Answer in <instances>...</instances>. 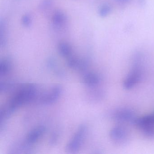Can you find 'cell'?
I'll use <instances>...</instances> for the list:
<instances>
[{
	"mask_svg": "<svg viewBox=\"0 0 154 154\" xmlns=\"http://www.w3.org/2000/svg\"><path fill=\"white\" fill-rule=\"evenodd\" d=\"M111 140L115 145L123 146L128 142L130 135L127 128L121 125L114 126L109 132Z\"/></svg>",
	"mask_w": 154,
	"mask_h": 154,
	"instance_id": "cell-3",
	"label": "cell"
},
{
	"mask_svg": "<svg viewBox=\"0 0 154 154\" xmlns=\"http://www.w3.org/2000/svg\"><path fill=\"white\" fill-rule=\"evenodd\" d=\"M37 93L36 86L34 85H21L11 97L5 109L11 114L18 107L35 100Z\"/></svg>",
	"mask_w": 154,
	"mask_h": 154,
	"instance_id": "cell-1",
	"label": "cell"
},
{
	"mask_svg": "<svg viewBox=\"0 0 154 154\" xmlns=\"http://www.w3.org/2000/svg\"><path fill=\"white\" fill-rule=\"evenodd\" d=\"M111 118L114 121L122 123L134 124L137 119L135 112L128 108H120L112 111L110 114Z\"/></svg>",
	"mask_w": 154,
	"mask_h": 154,
	"instance_id": "cell-4",
	"label": "cell"
},
{
	"mask_svg": "<svg viewBox=\"0 0 154 154\" xmlns=\"http://www.w3.org/2000/svg\"><path fill=\"white\" fill-rule=\"evenodd\" d=\"M58 51L61 55L66 58L73 55V50L69 44L65 42L60 43L58 45Z\"/></svg>",
	"mask_w": 154,
	"mask_h": 154,
	"instance_id": "cell-10",
	"label": "cell"
},
{
	"mask_svg": "<svg viewBox=\"0 0 154 154\" xmlns=\"http://www.w3.org/2000/svg\"><path fill=\"white\" fill-rule=\"evenodd\" d=\"M133 124L139 128L141 131L154 129V112L149 115L137 118Z\"/></svg>",
	"mask_w": 154,
	"mask_h": 154,
	"instance_id": "cell-6",
	"label": "cell"
},
{
	"mask_svg": "<svg viewBox=\"0 0 154 154\" xmlns=\"http://www.w3.org/2000/svg\"><path fill=\"white\" fill-rule=\"evenodd\" d=\"M143 59L140 54H136L133 58L131 69L123 82V86L126 90H130L137 85L142 78Z\"/></svg>",
	"mask_w": 154,
	"mask_h": 154,
	"instance_id": "cell-2",
	"label": "cell"
},
{
	"mask_svg": "<svg viewBox=\"0 0 154 154\" xmlns=\"http://www.w3.org/2000/svg\"><path fill=\"white\" fill-rule=\"evenodd\" d=\"M83 81L85 84L89 87H96L100 83L101 77L94 72H88L84 75Z\"/></svg>",
	"mask_w": 154,
	"mask_h": 154,
	"instance_id": "cell-8",
	"label": "cell"
},
{
	"mask_svg": "<svg viewBox=\"0 0 154 154\" xmlns=\"http://www.w3.org/2000/svg\"><path fill=\"white\" fill-rule=\"evenodd\" d=\"M86 131V126L85 125H81L66 146V151L70 153H75L78 151L82 143Z\"/></svg>",
	"mask_w": 154,
	"mask_h": 154,
	"instance_id": "cell-5",
	"label": "cell"
},
{
	"mask_svg": "<svg viewBox=\"0 0 154 154\" xmlns=\"http://www.w3.org/2000/svg\"><path fill=\"white\" fill-rule=\"evenodd\" d=\"M22 23L26 26H29L31 24V18L28 15L24 16L22 18Z\"/></svg>",
	"mask_w": 154,
	"mask_h": 154,
	"instance_id": "cell-13",
	"label": "cell"
},
{
	"mask_svg": "<svg viewBox=\"0 0 154 154\" xmlns=\"http://www.w3.org/2000/svg\"><path fill=\"white\" fill-rule=\"evenodd\" d=\"M45 131V128L43 126H38L33 129L28 134L26 138V142L31 145L36 142Z\"/></svg>",
	"mask_w": 154,
	"mask_h": 154,
	"instance_id": "cell-9",
	"label": "cell"
},
{
	"mask_svg": "<svg viewBox=\"0 0 154 154\" xmlns=\"http://www.w3.org/2000/svg\"><path fill=\"white\" fill-rule=\"evenodd\" d=\"M53 21L54 25L57 27L62 26L66 22V18L64 14L62 12L58 11L54 14L53 17Z\"/></svg>",
	"mask_w": 154,
	"mask_h": 154,
	"instance_id": "cell-11",
	"label": "cell"
},
{
	"mask_svg": "<svg viewBox=\"0 0 154 154\" xmlns=\"http://www.w3.org/2000/svg\"><path fill=\"white\" fill-rule=\"evenodd\" d=\"M11 63L8 59L1 60L0 63V75H5L8 74L11 69Z\"/></svg>",
	"mask_w": 154,
	"mask_h": 154,
	"instance_id": "cell-12",
	"label": "cell"
},
{
	"mask_svg": "<svg viewBox=\"0 0 154 154\" xmlns=\"http://www.w3.org/2000/svg\"><path fill=\"white\" fill-rule=\"evenodd\" d=\"M62 88L59 85L54 86L49 92L41 97L40 102L43 104H48L55 102L62 93Z\"/></svg>",
	"mask_w": 154,
	"mask_h": 154,
	"instance_id": "cell-7",
	"label": "cell"
}]
</instances>
